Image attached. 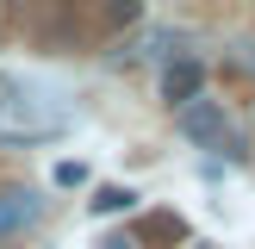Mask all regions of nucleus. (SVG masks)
Listing matches in <instances>:
<instances>
[{
  "label": "nucleus",
  "mask_w": 255,
  "mask_h": 249,
  "mask_svg": "<svg viewBox=\"0 0 255 249\" xmlns=\"http://www.w3.org/2000/svg\"><path fill=\"white\" fill-rule=\"evenodd\" d=\"M224 100H193V106L174 112V131L187 137V143H224Z\"/></svg>",
  "instance_id": "obj_1"
},
{
  "label": "nucleus",
  "mask_w": 255,
  "mask_h": 249,
  "mask_svg": "<svg viewBox=\"0 0 255 249\" xmlns=\"http://www.w3.org/2000/svg\"><path fill=\"white\" fill-rule=\"evenodd\" d=\"M199 94H206V62L199 56H174L168 69H162V100L181 112V106H193Z\"/></svg>",
  "instance_id": "obj_2"
},
{
  "label": "nucleus",
  "mask_w": 255,
  "mask_h": 249,
  "mask_svg": "<svg viewBox=\"0 0 255 249\" xmlns=\"http://www.w3.org/2000/svg\"><path fill=\"white\" fill-rule=\"evenodd\" d=\"M31 218H37V193H25V187H6V193H0V237L25 231Z\"/></svg>",
  "instance_id": "obj_3"
},
{
  "label": "nucleus",
  "mask_w": 255,
  "mask_h": 249,
  "mask_svg": "<svg viewBox=\"0 0 255 249\" xmlns=\"http://www.w3.org/2000/svg\"><path fill=\"white\" fill-rule=\"evenodd\" d=\"M125 206H131L125 187H100V193H94V212H125Z\"/></svg>",
  "instance_id": "obj_4"
},
{
  "label": "nucleus",
  "mask_w": 255,
  "mask_h": 249,
  "mask_svg": "<svg viewBox=\"0 0 255 249\" xmlns=\"http://www.w3.org/2000/svg\"><path fill=\"white\" fill-rule=\"evenodd\" d=\"M143 237H181V218L174 212H156V218H143Z\"/></svg>",
  "instance_id": "obj_5"
},
{
  "label": "nucleus",
  "mask_w": 255,
  "mask_h": 249,
  "mask_svg": "<svg viewBox=\"0 0 255 249\" xmlns=\"http://www.w3.org/2000/svg\"><path fill=\"white\" fill-rule=\"evenodd\" d=\"M143 19V6L137 0H119V6H106V25H137Z\"/></svg>",
  "instance_id": "obj_6"
},
{
  "label": "nucleus",
  "mask_w": 255,
  "mask_h": 249,
  "mask_svg": "<svg viewBox=\"0 0 255 249\" xmlns=\"http://www.w3.org/2000/svg\"><path fill=\"white\" fill-rule=\"evenodd\" d=\"M56 181H62V187H81V181H87V168H81V162H62Z\"/></svg>",
  "instance_id": "obj_7"
},
{
  "label": "nucleus",
  "mask_w": 255,
  "mask_h": 249,
  "mask_svg": "<svg viewBox=\"0 0 255 249\" xmlns=\"http://www.w3.org/2000/svg\"><path fill=\"white\" fill-rule=\"evenodd\" d=\"M193 249H206V243H193Z\"/></svg>",
  "instance_id": "obj_8"
}]
</instances>
